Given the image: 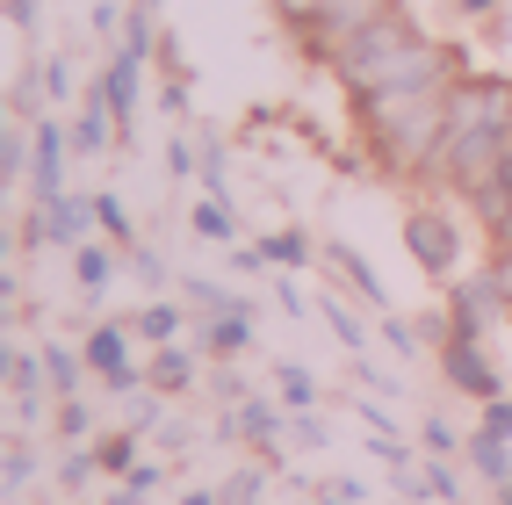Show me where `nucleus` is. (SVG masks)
Masks as SVG:
<instances>
[{
    "label": "nucleus",
    "instance_id": "f257e3e1",
    "mask_svg": "<svg viewBox=\"0 0 512 505\" xmlns=\"http://www.w3.org/2000/svg\"><path fill=\"white\" fill-rule=\"evenodd\" d=\"M455 51H440L433 37H419V22L390 8L383 22H368L354 44L332 51V80L347 87L354 101H375V94H397V87H433V80H455Z\"/></svg>",
    "mask_w": 512,
    "mask_h": 505
},
{
    "label": "nucleus",
    "instance_id": "9b49d317",
    "mask_svg": "<svg viewBox=\"0 0 512 505\" xmlns=\"http://www.w3.org/2000/svg\"><path fill=\"white\" fill-rule=\"evenodd\" d=\"M505 505H512V484H505Z\"/></svg>",
    "mask_w": 512,
    "mask_h": 505
},
{
    "label": "nucleus",
    "instance_id": "20e7f679",
    "mask_svg": "<svg viewBox=\"0 0 512 505\" xmlns=\"http://www.w3.org/2000/svg\"><path fill=\"white\" fill-rule=\"evenodd\" d=\"M390 8H397V0H325V8H318V22L303 29V51L332 65V51H339V44H354L361 29H368V22H383Z\"/></svg>",
    "mask_w": 512,
    "mask_h": 505
},
{
    "label": "nucleus",
    "instance_id": "0eeeda50",
    "mask_svg": "<svg viewBox=\"0 0 512 505\" xmlns=\"http://www.w3.org/2000/svg\"><path fill=\"white\" fill-rule=\"evenodd\" d=\"M484 289L498 311H512V246H491V267H484Z\"/></svg>",
    "mask_w": 512,
    "mask_h": 505
},
{
    "label": "nucleus",
    "instance_id": "423d86ee",
    "mask_svg": "<svg viewBox=\"0 0 512 505\" xmlns=\"http://www.w3.org/2000/svg\"><path fill=\"white\" fill-rule=\"evenodd\" d=\"M448 376H455V383H469V390H491V376H484V361L469 354V340H462V332L448 340Z\"/></svg>",
    "mask_w": 512,
    "mask_h": 505
},
{
    "label": "nucleus",
    "instance_id": "6e6552de",
    "mask_svg": "<svg viewBox=\"0 0 512 505\" xmlns=\"http://www.w3.org/2000/svg\"><path fill=\"white\" fill-rule=\"evenodd\" d=\"M138 332H145V340H166V332H174V311H166V303H159V311H145Z\"/></svg>",
    "mask_w": 512,
    "mask_h": 505
},
{
    "label": "nucleus",
    "instance_id": "7ed1b4c3",
    "mask_svg": "<svg viewBox=\"0 0 512 505\" xmlns=\"http://www.w3.org/2000/svg\"><path fill=\"white\" fill-rule=\"evenodd\" d=\"M448 130H505V138H512V80L455 73V87H448Z\"/></svg>",
    "mask_w": 512,
    "mask_h": 505
},
{
    "label": "nucleus",
    "instance_id": "f03ea898",
    "mask_svg": "<svg viewBox=\"0 0 512 505\" xmlns=\"http://www.w3.org/2000/svg\"><path fill=\"white\" fill-rule=\"evenodd\" d=\"M448 87H455V80L397 87V94L354 101V109H361V130H368L375 166H390V174H426L433 152H440V138H448Z\"/></svg>",
    "mask_w": 512,
    "mask_h": 505
},
{
    "label": "nucleus",
    "instance_id": "9d476101",
    "mask_svg": "<svg viewBox=\"0 0 512 505\" xmlns=\"http://www.w3.org/2000/svg\"><path fill=\"white\" fill-rule=\"evenodd\" d=\"M498 246H512V231H505V239H498Z\"/></svg>",
    "mask_w": 512,
    "mask_h": 505
},
{
    "label": "nucleus",
    "instance_id": "1a4fd4ad",
    "mask_svg": "<svg viewBox=\"0 0 512 505\" xmlns=\"http://www.w3.org/2000/svg\"><path fill=\"white\" fill-rule=\"evenodd\" d=\"M484 433H491V441H498V433H512V404H505V397L491 404V419H484Z\"/></svg>",
    "mask_w": 512,
    "mask_h": 505
},
{
    "label": "nucleus",
    "instance_id": "39448f33",
    "mask_svg": "<svg viewBox=\"0 0 512 505\" xmlns=\"http://www.w3.org/2000/svg\"><path fill=\"white\" fill-rule=\"evenodd\" d=\"M404 246H412L419 253V267H426V275H448V267H455V224L448 217H440V210H419L412 224H404Z\"/></svg>",
    "mask_w": 512,
    "mask_h": 505
}]
</instances>
